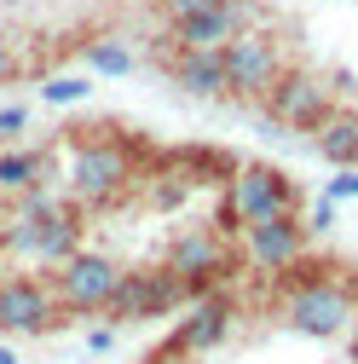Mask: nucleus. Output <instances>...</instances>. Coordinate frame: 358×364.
<instances>
[{
    "label": "nucleus",
    "instance_id": "nucleus-1",
    "mask_svg": "<svg viewBox=\"0 0 358 364\" xmlns=\"http://www.w3.org/2000/svg\"><path fill=\"white\" fill-rule=\"evenodd\" d=\"M133 179H139V151L110 127H70L64 139V186L75 208H116Z\"/></svg>",
    "mask_w": 358,
    "mask_h": 364
},
{
    "label": "nucleus",
    "instance_id": "nucleus-2",
    "mask_svg": "<svg viewBox=\"0 0 358 364\" xmlns=\"http://www.w3.org/2000/svg\"><path fill=\"white\" fill-rule=\"evenodd\" d=\"M341 266H289L283 272V324L312 336V341H330L347 336L352 318H358V278H335Z\"/></svg>",
    "mask_w": 358,
    "mask_h": 364
},
{
    "label": "nucleus",
    "instance_id": "nucleus-3",
    "mask_svg": "<svg viewBox=\"0 0 358 364\" xmlns=\"http://www.w3.org/2000/svg\"><path fill=\"white\" fill-rule=\"evenodd\" d=\"M278 214H300L295 179L272 162H237V173L226 179V203H219V232H249Z\"/></svg>",
    "mask_w": 358,
    "mask_h": 364
},
{
    "label": "nucleus",
    "instance_id": "nucleus-4",
    "mask_svg": "<svg viewBox=\"0 0 358 364\" xmlns=\"http://www.w3.org/2000/svg\"><path fill=\"white\" fill-rule=\"evenodd\" d=\"M179 284L191 289V301L197 295H208V289H219L232 278V249H226V232L219 225H208V220H197V225H179V232L168 237V260H162Z\"/></svg>",
    "mask_w": 358,
    "mask_h": 364
},
{
    "label": "nucleus",
    "instance_id": "nucleus-5",
    "mask_svg": "<svg viewBox=\"0 0 358 364\" xmlns=\"http://www.w3.org/2000/svg\"><path fill=\"white\" fill-rule=\"evenodd\" d=\"M219 64H226V93L232 99H266L278 87L283 64V41L272 29H237L226 47H219Z\"/></svg>",
    "mask_w": 358,
    "mask_h": 364
},
{
    "label": "nucleus",
    "instance_id": "nucleus-6",
    "mask_svg": "<svg viewBox=\"0 0 358 364\" xmlns=\"http://www.w3.org/2000/svg\"><path fill=\"white\" fill-rule=\"evenodd\" d=\"M179 306H191V289L168 266H121V284L104 318L110 324H151V318H168Z\"/></svg>",
    "mask_w": 358,
    "mask_h": 364
},
{
    "label": "nucleus",
    "instance_id": "nucleus-7",
    "mask_svg": "<svg viewBox=\"0 0 358 364\" xmlns=\"http://www.w3.org/2000/svg\"><path fill=\"white\" fill-rule=\"evenodd\" d=\"M116 284H121V260L104 255V249H81V255H70L64 266H53V295H58V306H64V312H81V318L110 312Z\"/></svg>",
    "mask_w": 358,
    "mask_h": 364
},
{
    "label": "nucleus",
    "instance_id": "nucleus-8",
    "mask_svg": "<svg viewBox=\"0 0 358 364\" xmlns=\"http://www.w3.org/2000/svg\"><path fill=\"white\" fill-rule=\"evenodd\" d=\"M260 105H266V116H272L278 127H289V133H318V127L330 122V110H335V87H330L324 75L289 64V70L278 75V87H272Z\"/></svg>",
    "mask_w": 358,
    "mask_h": 364
},
{
    "label": "nucleus",
    "instance_id": "nucleus-9",
    "mask_svg": "<svg viewBox=\"0 0 358 364\" xmlns=\"http://www.w3.org/2000/svg\"><path fill=\"white\" fill-rule=\"evenodd\" d=\"M64 324V306L53 295V278L40 272H6L0 278V330L6 336H47Z\"/></svg>",
    "mask_w": 358,
    "mask_h": 364
},
{
    "label": "nucleus",
    "instance_id": "nucleus-10",
    "mask_svg": "<svg viewBox=\"0 0 358 364\" xmlns=\"http://www.w3.org/2000/svg\"><path fill=\"white\" fill-rule=\"evenodd\" d=\"M232 318H237L232 295H219V289L197 295V301L185 306V318L173 324V336H168V353H173V358H202V353H214L219 341L232 336Z\"/></svg>",
    "mask_w": 358,
    "mask_h": 364
},
{
    "label": "nucleus",
    "instance_id": "nucleus-11",
    "mask_svg": "<svg viewBox=\"0 0 358 364\" xmlns=\"http://www.w3.org/2000/svg\"><path fill=\"white\" fill-rule=\"evenodd\" d=\"M306 243H312V232H306L300 214H278V220H260V225H249V232H243V255H249V266L278 272V278H283L289 266L306 260Z\"/></svg>",
    "mask_w": 358,
    "mask_h": 364
},
{
    "label": "nucleus",
    "instance_id": "nucleus-12",
    "mask_svg": "<svg viewBox=\"0 0 358 364\" xmlns=\"http://www.w3.org/2000/svg\"><path fill=\"white\" fill-rule=\"evenodd\" d=\"M243 18H249V6H243V0H219V6H208V12H197V18H179V23H173V35H168V47L219 53L237 29H249Z\"/></svg>",
    "mask_w": 358,
    "mask_h": 364
},
{
    "label": "nucleus",
    "instance_id": "nucleus-13",
    "mask_svg": "<svg viewBox=\"0 0 358 364\" xmlns=\"http://www.w3.org/2000/svg\"><path fill=\"white\" fill-rule=\"evenodd\" d=\"M53 151H35V145H0V203H18L29 191H47L53 186Z\"/></svg>",
    "mask_w": 358,
    "mask_h": 364
},
{
    "label": "nucleus",
    "instance_id": "nucleus-14",
    "mask_svg": "<svg viewBox=\"0 0 358 364\" xmlns=\"http://www.w3.org/2000/svg\"><path fill=\"white\" fill-rule=\"evenodd\" d=\"M81 208L75 203H58V208H47L40 214V232H35V255H29V266H40V272H53V266H64L70 255H81L87 243H81Z\"/></svg>",
    "mask_w": 358,
    "mask_h": 364
},
{
    "label": "nucleus",
    "instance_id": "nucleus-15",
    "mask_svg": "<svg viewBox=\"0 0 358 364\" xmlns=\"http://www.w3.org/2000/svg\"><path fill=\"white\" fill-rule=\"evenodd\" d=\"M168 75H173L179 93H191V99H232V93H226V64H219V53L168 47Z\"/></svg>",
    "mask_w": 358,
    "mask_h": 364
},
{
    "label": "nucleus",
    "instance_id": "nucleus-16",
    "mask_svg": "<svg viewBox=\"0 0 358 364\" xmlns=\"http://www.w3.org/2000/svg\"><path fill=\"white\" fill-rule=\"evenodd\" d=\"M312 145L330 168H358V110H330V122L312 133Z\"/></svg>",
    "mask_w": 358,
    "mask_h": 364
},
{
    "label": "nucleus",
    "instance_id": "nucleus-17",
    "mask_svg": "<svg viewBox=\"0 0 358 364\" xmlns=\"http://www.w3.org/2000/svg\"><path fill=\"white\" fill-rule=\"evenodd\" d=\"M81 64L93 70V75H133V47H121L116 35H93V41H81Z\"/></svg>",
    "mask_w": 358,
    "mask_h": 364
},
{
    "label": "nucleus",
    "instance_id": "nucleus-18",
    "mask_svg": "<svg viewBox=\"0 0 358 364\" xmlns=\"http://www.w3.org/2000/svg\"><path fill=\"white\" fill-rule=\"evenodd\" d=\"M87 93H93V81H87V75H47V81H40V99H47V105H81Z\"/></svg>",
    "mask_w": 358,
    "mask_h": 364
},
{
    "label": "nucleus",
    "instance_id": "nucleus-19",
    "mask_svg": "<svg viewBox=\"0 0 358 364\" xmlns=\"http://www.w3.org/2000/svg\"><path fill=\"white\" fill-rule=\"evenodd\" d=\"M358 197V168H335V179L324 186V203H352Z\"/></svg>",
    "mask_w": 358,
    "mask_h": 364
},
{
    "label": "nucleus",
    "instance_id": "nucleus-20",
    "mask_svg": "<svg viewBox=\"0 0 358 364\" xmlns=\"http://www.w3.org/2000/svg\"><path fill=\"white\" fill-rule=\"evenodd\" d=\"M208 6H219V0H156V12H162L168 23H179V18H197V12H208Z\"/></svg>",
    "mask_w": 358,
    "mask_h": 364
},
{
    "label": "nucleus",
    "instance_id": "nucleus-21",
    "mask_svg": "<svg viewBox=\"0 0 358 364\" xmlns=\"http://www.w3.org/2000/svg\"><path fill=\"white\" fill-rule=\"evenodd\" d=\"M23 75V58H18V41L12 35H0V87H12Z\"/></svg>",
    "mask_w": 358,
    "mask_h": 364
},
{
    "label": "nucleus",
    "instance_id": "nucleus-22",
    "mask_svg": "<svg viewBox=\"0 0 358 364\" xmlns=\"http://www.w3.org/2000/svg\"><path fill=\"white\" fill-rule=\"evenodd\" d=\"M23 127H29V110L23 105H0V145H12Z\"/></svg>",
    "mask_w": 358,
    "mask_h": 364
},
{
    "label": "nucleus",
    "instance_id": "nucleus-23",
    "mask_svg": "<svg viewBox=\"0 0 358 364\" xmlns=\"http://www.w3.org/2000/svg\"><path fill=\"white\" fill-rule=\"evenodd\" d=\"M116 347V324H99V330H87V353H110Z\"/></svg>",
    "mask_w": 358,
    "mask_h": 364
},
{
    "label": "nucleus",
    "instance_id": "nucleus-24",
    "mask_svg": "<svg viewBox=\"0 0 358 364\" xmlns=\"http://www.w3.org/2000/svg\"><path fill=\"white\" fill-rule=\"evenodd\" d=\"M330 225H335V203H318L312 220H306V232H330Z\"/></svg>",
    "mask_w": 358,
    "mask_h": 364
},
{
    "label": "nucleus",
    "instance_id": "nucleus-25",
    "mask_svg": "<svg viewBox=\"0 0 358 364\" xmlns=\"http://www.w3.org/2000/svg\"><path fill=\"white\" fill-rule=\"evenodd\" d=\"M347 353H352V364H358V318H352V330H347Z\"/></svg>",
    "mask_w": 358,
    "mask_h": 364
},
{
    "label": "nucleus",
    "instance_id": "nucleus-26",
    "mask_svg": "<svg viewBox=\"0 0 358 364\" xmlns=\"http://www.w3.org/2000/svg\"><path fill=\"white\" fill-rule=\"evenodd\" d=\"M0 364H23V358H18V353H12V347H0Z\"/></svg>",
    "mask_w": 358,
    "mask_h": 364
},
{
    "label": "nucleus",
    "instance_id": "nucleus-27",
    "mask_svg": "<svg viewBox=\"0 0 358 364\" xmlns=\"http://www.w3.org/2000/svg\"><path fill=\"white\" fill-rule=\"evenodd\" d=\"M0 278H6V255H0Z\"/></svg>",
    "mask_w": 358,
    "mask_h": 364
}]
</instances>
